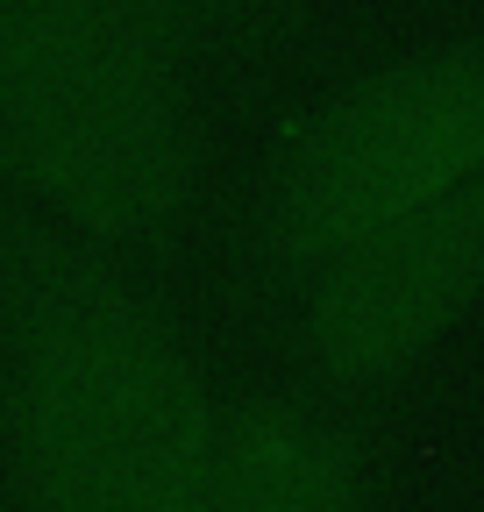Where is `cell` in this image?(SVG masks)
Listing matches in <instances>:
<instances>
[{
  "instance_id": "6da1fadb",
  "label": "cell",
  "mask_w": 484,
  "mask_h": 512,
  "mask_svg": "<svg viewBox=\"0 0 484 512\" xmlns=\"http://www.w3.org/2000/svg\"><path fill=\"white\" fill-rule=\"evenodd\" d=\"M15 427L43 512H193V392L171 349L107 292H36Z\"/></svg>"
},
{
  "instance_id": "5b68a950",
  "label": "cell",
  "mask_w": 484,
  "mask_h": 512,
  "mask_svg": "<svg viewBox=\"0 0 484 512\" xmlns=\"http://www.w3.org/2000/svg\"><path fill=\"white\" fill-rule=\"evenodd\" d=\"M221 512H342V477L321 441L292 427H250L228 448Z\"/></svg>"
},
{
  "instance_id": "7a4b0ae2",
  "label": "cell",
  "mask_w": 484,
  "mask_h": 512,
  "mask_svg": "<svg viewBox=\"0 0 484 512\" xmlns=\"http://www.w3.org/2000/svg\"><path fill=\"white\" fill-rule=\"evenodd\" d=\"M0 128L86 228H143L178 185V107L157 43L114 0H43L0 29Z\"/></svg>"
},
{
  "instance_id": "277c9868",
  "label": "cell",
  "mask_w": 484,
  "mask_h": 512,
  "mask_svg": "<svg viewBox=\"0 0 484 512\" xmlns=\"http://www.w3.org/2000/svg\"><path fill=\"white\" fill-rule=\"evenodd\" d=\"M484 278V185L428 200L342 242V271L314 306L321 363L371 377L406 363Z\"/></svg>"
},
{
  "instance_id": "3957f363",
  "label": "cell",
  "mask_w": 484,
  "mask_h": 512,
  "mask_svg": "<svg viewBox=\"0 0 484 512\" xmlns=\"http://www.w3.org/2000/svg\"><path fill=\"white\" fill-rule=\"evenodd\" d=\"M484 178V50L428 57L342 100L285 164L299 242H356Z\"/></svg>"
}]
</instances>
